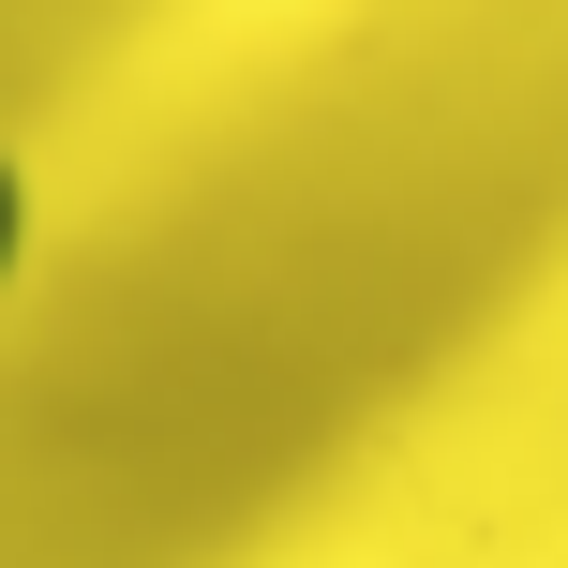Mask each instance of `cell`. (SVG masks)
Segmentation results:
<instances>
[{
	"mask_svg": "<svg viewBox=\"0 0 568 568\" xmlns=\"http://www.w3.org/2000/svg\"><path fill=\"white\" fill-rule=\"evenodd\" d=\"M16 270H30V165L0 150V300H16Z\"/></svg>",
	"mask_w": 568,
	"mask_h": 568,
	"instance_id": "obj_1",
	"label": "cell"
}]
</instances>
